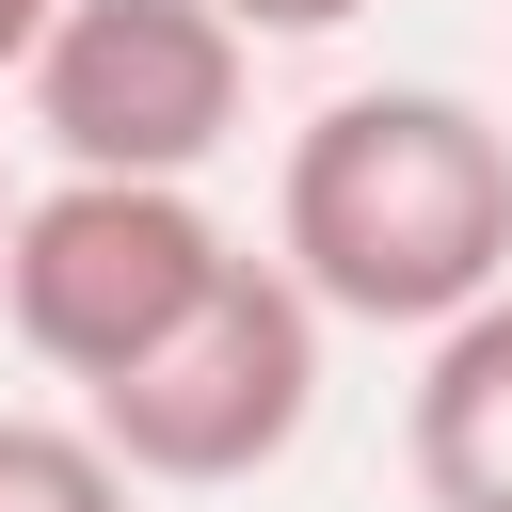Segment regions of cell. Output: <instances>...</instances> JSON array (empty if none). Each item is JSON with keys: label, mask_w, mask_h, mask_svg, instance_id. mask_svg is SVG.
Instances as JSON below:
<instances>
[{"label": "cell", "mask_w": 512, "mask_h": 512, "mask_svg": "<svg viewBox=\"0 0 512 512\" xmlns=\"http://www.w3.org/2000/svg\"><path fill=\"white\" fill-rule=\"evenodd\" d=\"M320 304L288 288V256H224L112 384H80V416H96V448L144 480V496H224V480H272L288 448H304V416H320Z\"/></svg>", "instance_id": "cell-2"}, {"label": "cell", "mask_w": 512, "mask_h": 512, "mask_svg": "<svg viewBox=\"0 0 512 512\" xmlns=\"http://www.w3.org/2000/svg\"><path fill=\"white\" fill-rule=\"evenodd\" d=\"M0 512H144V480L96 448V416H0Z\"/></svg>", "instance_id": "cell-6"}, {"label": "cell", "mask_w": 512, "mask_h": 512, "mask_svg": "<svg viewBox=\"0 0 512 512\" xmlns=\"http://www.w3.org/2000/svg\"><path fill=\"white\" fill-rule=\"evenodd\" d=\"M240 80L256 32L224 0H48L16 112L64 176H208L240 144Z\"/></svg>", "instance_id": "cell-4"}, {"label": "cell", "mask_w": 512, "mask_h": 512, "mask_svg": "<svg viewBox=\"0 0 512 512\" xmlns=\"http://www.w3.org/2000/svg\"><path fill=\"white\" fill-rule=\"evenodd\" d=\"M272 256L320 320L432 336L448 304H480L512 272V128L448 80L320 96L288 128V176H272Z\"/></svg>", "instance_id": "cell-1"}, {"label": "cell", "mask_w": 512, "mask_h": 512, "mask_svg": "<svg viewBox=\"0 0 512 512\" xmlns=\"http://www.w3.org/2000/svg\"><path fill=\"white\" fill-rule=\"evenodd\" d=\"M32 32H48V0H0V80L32 64Z\"/></svg>", "instance_id": "cell-8"}, {"label": "cell", "mask_w": 512, "mask_h": 512, "mask_svg": "<svg viewBox=\"0 0 512 512\" xmlns=\"http://www.w3.org/2000/svg\"><path fill=\"white\" fill-rule=\"evenodd\" d=\"M224 16H240V32H256V48H304V32H352V16H368V0H224Z\"/></svg>", "instance_id": "cell-7"}, {"label": "cell", "mask_w": 512, "mask_h": 512, "mask_svg": "<svg viewBox=\"0 0 512 512\" xmlns=\"http://www.w3.org/2000/svg\"><path fill=\"white\" fill-rule=\"evenodd\" d=\"M400 464H416V512H512V272L416 336Z\"/></svg>", "instance_id": "cell-5"}, {"label": "cell", "mask_w": 512, "mask_h": 512, "mask_svg": "<svg viewBox=\"0 0 512 512\" xmlns=\"http://www.w3.org/2000/svg\"><path fill=\"white\" fill-rule=\"evenodd\" d=\"M0 224H16V192H0Z\"/></svg>", "instance_id": "cell-9"}, {"label": "cell", "mask_w": 512, "mask_h": 512, "mask_svg": "<svg viewBox=\"0 0 512 512\" xmlns=\"http://www.w3.org/2000/svg\"><path fill=\"white\" fill-rule=\"evenodd\" d=\"M224 256L240 240L208 224L192 176H64L48 160V192H16V224H0V320L48 384H112Z\"/></svg>", "instance_id": "cell-3"}]
</instances>
